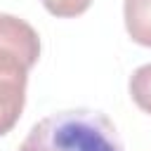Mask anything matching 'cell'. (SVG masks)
<instances>
[{"label":"cell","instance_id":"cell-1","mask_svg":"<svg viewBox=\"0 0 151 151\" xmlns=\"http://www.w3.org/2000/svg\"><path fill=\"white\" fill-rule=\"evenodd\" d=\"M19 151H125V146L104 111L66 109L38 120Z\"/></svg>","mask_w":151,"mask_h":151},{"label":"cell","instance_id":"cell-2","mask_svg":"<svg viewBox=\"0 0 151 151\" xmlns=\"http://www.w3.org/2000/svg\"><path fill=\"white\" fill-rule=\"evenodd\" d=\"M40 59V35L31 24L0 12V137L21 118L28 71Z\"/></svg>","mask_w":151,"mask_h":151},{"label":"cell","instance_id":"cell-3","mask_svg":"<svg viewBox=\"0 0 151 151\" xmlns=\"http://www.w3.org/2000/svg\"><path fill=\"white\" fill-rule=\"evenodd\" d=\"M123 19L127 35L137 45L151 47V0H125Z\"/></svg>","mask_w":151,"mask_h":151},{"label":"cell","instance_id":"cell-4","mask_svg":"<svg viewBox=\"0 0 151 151\" xmlns=\"http://www.w3.org/2000/svg\"><path fill=\"white\" fill-rule=\"evenodd\" d=\"M130 97L144 113L151 116V64L134 68L130 76Z\"/></svg>","mask_w":151,"mask_h":151},{"label":"cell","instance_id":"cell-5","mask_svg":"<svg viewBox=\"0 0 151 151\" xmlns=\"http://www.w3.org/2000/svg\"><path fill=\"white\" fill-rule=\"evenodd\" d=\"M45 9L59 19H73L90 9L92 0H42Z\"/></svg>","mask_w":151,"mask_h":151}]
</instances>
